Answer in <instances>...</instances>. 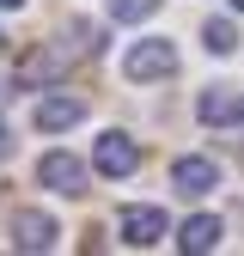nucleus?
<instances>
[{"mask_svg": "<svg viewBox=\"0 0 244 256\" xmlns=\"http://www.w3.org/2000/svg\"><path fill=\"white\" fill-rule=\"evenodd\" d=\"M18 6H24V0H0V12H18Z\"/></svg>", "mask_w": 244, "mask_h": 256, "instance_id": "13", "label": "nucleus"}, {"mask_svg": "<svg viewBox=\"0 0 244 256\" xmlns=\"http://www.w3.org/2000/svg\"><path fill=\"white\" fill-rule=\"evenodd\" d=\"M122 244H134V250H152V244H165V208H122Z\"/></svg>", "mask_w": 244, "mask_h": 256, "instance_id": "6", "label": "nucleus"}, {"mask_svg": "<svg viewBox=\"0 0 244 256\" xmlns=\"http://www.w3.org/2000/svg\"><path fill=\"white\" fill-rule=\"evenodd\" d=\"M55 238H61V226H55L43 208H18L12 214V250H30V256H37V250H55Z\"/></svg>", "mask_w": 244, "mask_h": 256, "instance_id": "5", "label": "nucleus"}, {"mask_svg": "<svg viewBox=\"0 0 244 256\" xmlns=\"http://www.w3.org/2000/svg\"><path fill=\"white\" fill-rule=\"evenodd\" d=\"M37 183L55 189V196H86V165L74 152H43L37 158Z\"/></svg>", "mask_w": 244, "mask_h": 256, "instance_id": "4", "label": "nucleus"}, {"mask_svg": "<svg viewBox=\"0 0 244 256\" xmlns=\"http://www.w3.org/2000/svg\"><path fill=\"white\" fill-rule=\"evenodd\" d=\"M202 43H208V55H232V49H238L232 18H208V24H202Z\"/></svg>", "mask_w": 244, "mask_h": 256, "instance_id": "11", "label": "nucleus"}, {"mask_svg": "<svg viewBox=\"0 0 244 256\" xmlns=\"http://www.w3.org/2000/svg\"><path fill=\"white\" fill-rule=\"evenodd\" d=\"M159 12V0H110V18L116 24H140V18H152Z\"/></svg>", "mask_w": 244, "mask_h": 256, "instance_id": "12", "label": "nucleus"}, {"mask_svg": "<svg viewBox=\"0 0 244 256\" xmlns=\"http://www.w3.org/2000/svg\"><path fill=\"white\" fill-rule=\"evenodd\" d=\"M68 43H37V49H30L24 61H18V68H12V86L18 92H43V86H61V80H68Z\"/></svg>", "mask_w": 244, "mask_h": 256, "instance_id": "1", "label": "nucleus"}, {"mask_svg": "<svg viewBox=\"0 0 244 256\" xmlns=\"http://www.w3.org/2000/svg\"><path fill=\"white\" fill-rule=\"evenodd\" d=\"M0 152H6V122H0Z\"/></svg>", "mask_w": 244, "mask_h": 256, "instance_id": "14", "label": "nucleus"}, {"mask_svg": "<svg viewBox=\"0 0 244 256\" xmlns=\"http://www.w3.org/2000/svg\"><path fill=\"white\" fill-rule=\"evenodd\" d=\"M80 122H86L80 98H43L37 104V128H43V134H68V128H80Z\"/></svg>", "mask_w": 244, "mask_h": 256, "instance_id": "9", "label": "nucleus"}, {"mask_svg": "<svg viewBox=\"0 0 244 256\" xmlns=\"http://www.w3.org/2000/svg\"><path fill=\"white\" fill-rule=\"evenodd\" d=\"M171 189L177 196H208V189H220V165L202 158V152H183L171 165Z\"/></svg>", "mask_w": 244, "mask_h": 256, "instance_id": "7", "label": "nucleus"}, {"mask_svg": "<svg viewBox=\"0 0 244 256\" xmlns=\"http://www.w3.org/2000/svg\"><path fill=\"white\" fill-rule=\"evenodd\" d=\"M226 6H232V12H244V0H226Z\"/></svg>", "mask_w": 244, "mask_h": 256, "instance_id": "15", "label": "nucleus"}, {"mask_svg": "<svg viewBox=\"0 0 244 256\" xmlns=\"http://www.w3.org/2000/svg\"><path fill=\"white\" fill-rule=\"evenodd\" d=\"M92 165H98L104 177H134V165H140V146L122 134V128H110V134H98V146H92Z\"/></svg>", "mask_w": 244, "mask_h": 256, "instance_id": "3", "label": "nucleus"}, {"mask_svg": "<svg viewBox=\"0 0 244 256\" xmlns=\"http://www.w3.org/2000/svg\"><path fill=\"white\" fill-rule=\"evenodd\" d=\"M220 238H226V226H220L214 214H190V220L177 226V250H183V256H208V250H220Z\"/></svg>", "mask_w": 244, "mask_h": 256, "instance_id": "8", "label": "nucleus"}, {"mask_svg": "<svg viewBox=\"0 0 244 256\" xmlns=\"http://www.w3.org/2000/svg\"><path fill=\"white\" fill-rule=\"evenodd\" d=\"M196 116H202L208 128H226V122H238V116H244V104L232 98V92L214 86V92H202V98H196Z\"/></svg>", "mask_w": 244, "mask_h": 256, "instance_id": "10", "label": "nucleus"}, {"mask_svg": "<svg viewBox=\"0 0 244 256\" xmlns=\"http://www.w3.org/2000/svg\"><path fill=\"white\" fill-rule=\"evenodd\" d=\"M177 74V49L165 37H140L128 43V55H122V80H134V86H152V80H165Z\"/></svg>", "mask_w": 244, "mask_h": 256, "instance_id": "2", "label": "nucleus"}]
</instances>
